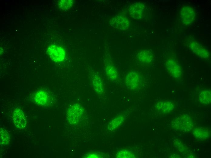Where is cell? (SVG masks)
Listing matches in <instances>:
<instances>
[{
    "mask_svg": "<svg viewBox=\"0 0 211 158\" xmlns=\"http://www.w3.org/2000/svg\"><path fill=\"white\" fill-rule=\"evenodd\" d=\"M171 126L175 130L183 132L191 131L194 127L193 121L187 114L179 115L172 121Z\"/></svg>",
    "mask_w": 211,
    "mask_h": 158,
    "instance_id": "6da1fadb",
    "label": "cell"
},
{
    "mask_svg": "<svg viewBox=\"0 0 211 158\" xmlns=\"http://www.w3.org/2000/svg\"><path fill=\"white\" fill-rule=\"evenodd\" d=\"M82 107L77 103L73 104L69 108L67 117L70 123L74 124L78 122L81 119L83 114Z\"/></svg>",
    "mask_w": 211,
    "mask_h": 158,
    "instance_id": "7a4b0ae2",
    "label": "cell"
},
{
    "mask_svg": "<svg viewBox=\"0 0 211 158\" xmlns=\"http://www.w3.org/2000/svg\"><path fill=\"white\" fill-rule=\"evenodd\" d=\"M165 67L174 78L178 79L182 74V69L177 60L173 57H169L165 63Z\"/></svg>",
    "mask_w": 211,
    "mask_h": 158,
    "instance_id": "3957f363",
    "label": "cell"
},
{
    "mask_svg": "<svg viewBox=\"0 0 211 158\" xmlns=\"http://www.w3.org/2000/svg\"><path fill=\"white\" fill-rule=\"evenodd\" d=\"M47 52L50 58L56 62H62L65 57L66 53L64 49L56 45H50L48 48Z\"/></svg>",
    "mask_w": 211,
    "mask_h": 158,
    "instance_id": "277c9868",
    "label": "cell"
},
{
    "mask_svg": "<svg viewBox=\"0 0 211 158\" xmlns=\"http://www.w3.org/2000/svg\"><path fill=\"white\" fill-rule=\"evenodd\" d=\"M180 17L184 24L186 25L191 24L193 22L195 19V11L191 6L185 5L181 9Z\"/></svg>",
    "mask_w": 211,
    "mask_h": 158,
    "instance_id": "5b68a950",
    "label": "cell"
},
{
    "mask_svg": "<svg viewBox=\"0 0 211 158\" xmlns=\"http://www.w3.org/2000/svg\"><path fill=\"white\" fill-rule=\"evenodd\" d=\"M141 79L139 75L136 72H130L125 77V83L127 86L131 89L138 88L141 84Z\"/></svg>",
    "mask_w": 211,
    "mask_h": 158,
    "instance_id": "8992f818",
    "label": "cell"
},
{
    "mask_svg": "<svg viewBox=\"0 0 211 158\" xmlns=\"http://www.w3.org/2000/svg\"><path fill=\"white\" fill-rule=\"evenodd\" d=\"M110 24L113 27L120 30H126L129 26V21L126 17L123 15H118L110 21Z\"/></svg>",
    "mask_w": 211,
    "mask_h": 158,
    "instance_id": "52a82bcc",
    "label": "cell"
},
{
    "mask_svg": "<svg viewBox=\"0 0 211 158\" xmlns=\"http://www.w3.org/2000/svg\"><path fill=\"white\" fill-rule=\"evenodd\" d=\"M188 46L189 48L199 57L204 59L209 57V53L208 50L196 41H189Z\"/></svg>",
    "mask_w": 211,
    "mask_h": 158,
    "instance_id": "ba28073f",
    "label": "cell"
},
{
    "mask_svg": "<svg viewBox=\"0 0 211 158\" xmlns=\"http://www.w3.org/2000/svg\"><path fill=\"white\" fill-rule=\"evenodd\" d=\"M14 124L19 129L24 128L27 125L26 118L23 111L19 108L15 110L13 114Z\"/></svg>",
    "mask_w": 211,
    "mask_h": 158,
    "instance_id": "9c48e42d",
    "label": "cell"
},
{
    "mask_svg": "<svg viewBox=\"0 0 211 158\" xmlns=\"http://www.w3.org/2000/svg\"><path fill=\"white\" fill-rule=\"evenodd\" d=\"M145 9L144 5L141 3H137L132 5L129 12L130 15L135 19H141L143 15Z\"/></svg>",
    "mask_w": 211,
    "mask_h": 158,
    "instance_id": "30bf717a",
    "label": "cell"
},
{
    "mask_svg": "<svg viewBox=\"0 0 211 158\" xmlns=\"http://www.w3.org/2000/svg\"><path fill=\"white\" fill-rule=\"evenodd\" d=\"M91 82L95 91L98 93L102 94L104 91L103 81L101 77L97 74H92L91 76Z\"/></svg>",
    "mask_w": 211,
    "mask_h": 158,
    "instance_id": "8fae6325",
    "label": "cell"
},
{
    "mask_svg": "<svg viewBox=\"0 0 211 158\" xmlns=\"http://www.w3.org/2000/svg\"><path fill=\"white\" fill-rule=\"evenodd\" d=\"M175 107V103L170 101H159L156 103L155 105V108L157 110L163 113L171 112Z\"/></svg>",
    "mask_w": 211,
    "mask_h": 158,
    "instance_id": "7c38bea8",
    "label": "cell"
},
{
    "mask_svg": "<svg viewBox=\"0 0 211 158\" xmlns=\"http://www.w3.org/2000/svg\"><path fill=\"white\" fill-rule=\"evenodd\" d=\"M195 137L201 140L207 139L210 136V131L207 127H199L195 128L193 130Z\"/></svg>",
    "mask_w": 211,
    "mask_h": 158,
    "instance_id": "4fadbf2b",
    "label": "cell"
},
{
    "mask_svg": "<svg viewBox=\"0 0 211 158\" xmlns=\"http://www.w3.org/2000/svg\"><path fill=\"white\" fill-rule=\"evenodd\" d=\"M137 57L141 62L149 64L152 62L153 58V55L150 50L145 49L140 51L138 53Z\"/></svg>",
    "mask_w": 211,
    "mask_h": 158,
    "instance_id": "5bb4252c",
    "label": "cell"
},
{
    "mask_svg": "<svg viewBox=\"0 0 211 158\" xmlns=\"http://www.w3.org/2000/svg\"><path fill=\"white\" fill-rule=\"evenodd\" d=\"M34 99L35 101L38 104L44 105L48 101L49 96L46 92L40 91L35 94Z\"/></svg>",
    "mask_w": 211,
    "mask_h": 158,
    "instance_id": "9a60e30c",
    "label": "cell"
},
{
    "mask_svg": "<svg viewBox=\"0 0 211 158\" xmlns=\"http://www.w3.org/2000/svg\"><path fill=\"white\" fill-rule=\"evenodd\" d=\"M105 72L108 78L112 81L116 80L118 77V72L113 65L107 64L105 67Z\"/></svg>",
    "mask_w": 211,
    "mask_h": 158,
    "instance_id": "2e32d148",
    "label": "cell"
},
{
    "mask_svg": "<svg viewBox=\"0 0 211 158\" xmlns=\"http://www.w3.org/2000/svg\"><path fill=\"white\" fill-rule=\"evenodd\" d=\"M200 103L205 105L209 104L211 101V92L209 90H204L200 93L199 96Z\"/></svg>",
    "mask_w": 211,
    "mask_h": 158,
    "instance_id": "e0dca14e",
    "label": "cell"
},
{
    "mask_svg": "<svg viewBox=\"0 0 211 158\" xmlns=\"http://www.w3.org/2000/svg\"><path fill=\"white\" fill-rule=\"evenodd\" d=\"M123 120L124 117L122 116L116 117L109 122L108 129L110 130L116 129L122 124Z\"/></svg>",
    "mask_w": 211,
    "mask_h": 158,
    "instance_id": "ac0fdd59",
    "label": "cell"
},
{
    "mask_svg": "<svg viewBox=\"0 0 211 158\" xmlns=\"http://www.w3.org/2000/svg\"><path fill=\"white\" fill-rule=\"evenodd\" d=\"M73 4V1L72 0H61L58 2L59 7L64 11L69 10L72 7Z\"/></svg>",
    "mask_w": 211,
    "mask_h": 158,
    "instance_id": "d6986e66",
    "label": "cell"
},
{
    "mask_svg": "<svg viewBox=\"0 0 211 158\" xmlns=\"http://www.w3.org/2000/svg\"><path fill=\"white\" fill-rule=\"evenodd\" d=\"M10 137L6 130L4 128H0V142L3 145H7L10 141Z\"/></svg>",
    "mask_w": 211,
    "mask_h": 158,
    "instance_id": "ffe728a7",
    "label": "cell"
},
{
    "mask_svg": "<svg viewBox=\"0 0 211 158\" xmlns=\"http://www.w3.org/2000/svg\"><path fill=\"white\" fill-rule=\"evenodd\" d=\"M117 158H133L134 154L129 150H122L118 152L116 154Z\"/></svg>",
    "mask_w": 211,
    "mask_h": 158,
    "instance_id": "44dd1931",
    "label": "cell"
},
{
    "mask_svg": "<svg viewBox=\"0 0 211 158\" xmlns=\"http://www.w3.org/2000/svg\"><path fill=\"white\" fill-rule=\"evenodd\" d=\"M90 156H88L87 157H89V158H97L98 157V156L97 155H95V154H89Z\"/></svg>",
    "mask_w": 211,
    "mask_h": 158,
    "instance_id": "7402d4cb",
    "label": "cell"
}]
</instances>
